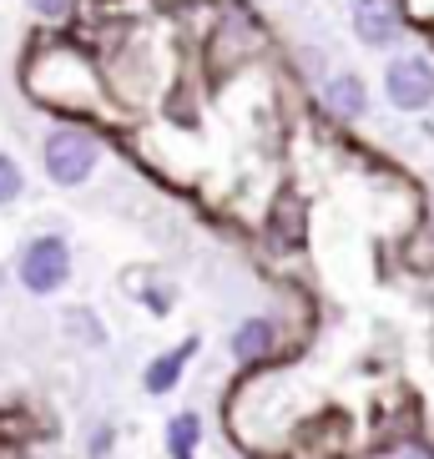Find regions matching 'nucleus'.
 <instances>
[{"label": "nucleus", "mask_w": 434, "mask_h": 459, "mask_svg": "<svg viewBox=\"0 0 434 459\" xmlns=\"http://www.w3.org/2000/svg\"><path fill=\"white\" fill-rule=\"evenodd\" d=\"M328 107L339 111V117H364V107H369L364 82H359L353 71H339V76H328Z\"/></svg>", "instance_id": "obj_7"}, {"label": "nucleus", "mask_w": 434, "mask_h": 459, "mask_svg": "<svg viewBox=\"0 0 434 459\" xmlns=\"http://www.w3.org/2000/svg\"><path fill=\"white\" fill-rule=\"evenodd\" d=\"M384 91L399 111H424L434 101V61L430 56H399L389 71H384Z\"/></svg>", "instance_id": "obj_2"}, {"label": "nucleus", "mask_w": 434, "mask_h": 459, "mask_svg": "<svg viewBox=\"0 0 434 459\" xmlns=\"http://www.w3.org/2000/svg\"><path fill=\"white\" fill-rule=\"evenodd\" d=\"M353 30L364 46H394L404 36V11L399 0H359L353 5Z\"/></svg>", "instance_id": "obj_4"}, {"label": "nucleus", "mask_w": 434, "mask_h": 459, "mask_svg": "<svg viewBox=\"0 0 434 459\" xmlns=\"http://www.w3.org/2000/svg\"><path fill=\"white\" fill-rule=\"evenodd\" d=\"M21 187H26V182H21V167L0 152V203H15V197H21Z\"/></svg>", "instance_id": "obj_9"}, {"label": "nucleus", "mask_w": 434, "mask_h": 459, "mask_svg": "<svg viewBox=\"0 0 434 459\" xmlns=\"http://www.w3.org/2000/svg\"><path fill=\"white\" fill-rule=\"evenodd\" d=\"M107 445H111V434H107V429L91 434V455H107Z\"/></svg>", "instance_id": "obj_11"}, {"label": "nucleus", "mask_w": 434, "mask_h": 459, "mask_svg": "<svg viewBox=\"0 0 434 459\" xmlns=\"http://www.w3.org/2000/svg\"><path fill=\"white\" fill-rule=\"evenodd\" d=\"M273 343H278V333H273L268 318H247V324L232 333V353H238V364H258V359H268Z\"/></svg>", "instance_id": "obj_5"}, {"label": "nucleus", "mask_w": 434, "mask_h": 459, "mask_svg": "<svg viewBox=\"0 0 434 459\" xmlns=\"http://www.w3.org/2000/svg\"><path fill=\"white\" fill-rule=\"evenodd\" d=\"M71 278V247L61 238H36L21 257V283L30 293H56Z\"/></svg>", "instance_id": "obj_3"}, {"label": "nucleus", "mask_w": 434, "mask_h": 459, "mask_svg": "<svg viewBox=\"0 0 434 459\" xmlns=\"http://www.w3.org/2000/svg\"><path fill=\"white\" fill-rule=\"evenodd\" d=\"M192 349L197 343H182V349H172V353H162V359H152V368H147V394H172L177 389V378H182V368H187V359H192Z\"/></svg>", "instance_id": "obj_6"}, {"label": "nucleus", "mask_w": 434, "mask_h": 459, "mask_svg": "<svg viewBox=\"0 0 434 459\" xmlns=\"http://www.w3.org/2000/svg\"><path fill=\"white\" fill-rule=\"evenodd\" d=\"M0 278H5V273H0Z\"/></svg>", "instance_id": "obj_12"}, {"label": "nucleus", "mask_w": 434, "mask_h": 459, "mask_svg": "<svg viewBox=\"0 0 434 459\" xmlns=\"http://www.w3.org/2000/svg\"><path fill=\"white\" fill-rule=\"evenodd\" d=\"M71 5H76V0H30V11L56 15V21H61V15H71Z\"/></svg>", "instance_id": "obj_10"}, {"label": "nucleus", "mask_w": 434, "mask_h": 459, "mask_svg": "<svg viewBox=\"0 0 434 459\" xmlns=\"http://www.w3.org/2000/svg\"><path fill=\"white\" fill-rule=\"evenodd\" d=\"M96 167V142L76 126H61V132L46 136V177L56 187H82Z\"/></svg>", "instance_id": "obj_1"}, {"label": "nucleus", "mask_w": 434, "mask_h": 459, "mask_svg": "<svg viewBox=\"0 0 434 459\" xmlns=\"http://www.w3.org/2000/svg\"><path fill=\"white\" fill-rule=\"evenodd\" d=\"M197 434H203V419L197 414H177L172 424H167V449H172V459H192Z\"/></svg>", "instance_id": "obj_8"}]
</instances>
